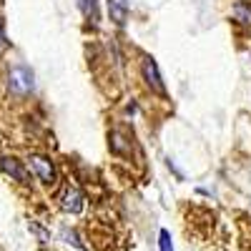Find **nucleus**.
I'll return each instance as SVG.
<instances>
[{"label":"nucleus","mask_w":251,"mask_h":251,"mask_svg":"<svg viewBox=\"0 0 251 251\" xmlns=\"http://www.w3.org/2000/svg\"><path fill=\"white\" fill-rule=\"evenodd\" d=\"M8 86H10V91L18 93V96L33 91V71L25 68V66H15V68L10 71V75H8Z\"/></svg>","instance_id":"nucleus-1"},{"label":"nucleus","mask_w":251,"mask_h":251,"mask_svg":"<svg viewBox=\"0 0 251 251\" xmlns=\"http://www.w3.org/2000/svg\"><path fill=\"white\" fill-rule=\"evenodd\" d=\"M30 161V169H33V174L43 181L46 186H53L55 183V178H58V174H55V166H53V161L50 158H46V156H30L28 158Z\"/></svg>","instance_id":"nucleus-2"},{"label":"nucleus","mask_w":251,"mask_h":251,"mask_svg":"<svg viewBox=\"0 0 251 251\" xmlns=\"http://www.w3.org/2000/svg\"><path fill=\"white\" fill-rule=\"evenodd\" d=\"M0 169H3V174H8L13 181H18V183H28L30 181L25 166L20 163L15 156H3V158H0Z\"/></svg>","instance_id":"nucleus-3"},{"label":"nucleus","mask_w":251,"mask_h":251,"mask_svg":"<svg viewBox=\"0 0 251 251\" xmlns=\"http://www.w3.org/2000/svg\"><path fill=\"white\" fill-rule=\"evenodd\" d=\"M143 80L149 83V88H153L156 93H163V80H161V73H158V66L153 58H143Z\"/></svg>","instance_id":"nucleus-4"},{"label":"nucleus","mask_w":251,"mask_h":251,"mask_svg":"<svg viewBox=\"0 0 251 251\" xmlns=\"http://www.w3.org/2000/svg\"><path fill=\"white\" fill-rule=\"evenodd\" d=\"M60 206H63V211H68V214H80L83 211V194L78 191V188L68 186L66 191H63Z\"/></svg>","instance_id":"nucleus-5"},{"label":"nucleus","mask_w":251,"mask_h":251,"mask_svg":"<svg viewBox=\"0 0 251 251\" xmlns=\"http://www.w3.org/2000/svg\"><path fill=\"white\" fill-rule=\"evenodd\" d=\"M108 10H111V18L116 23L123 25L126 18H128V0H108Z\"/></svg>","instance_id":"nucleus-6"},{"label":"nucleus","mask_w":251,"mask_h":251,"mask_svg":"<svg viewBox=\"0 0 251 251\" xmlns=\"http://www.w3.org/2000/svg\"><path fill=\"white\" fill-rule=\"evenodd\" d=\"M231 13H234V18L239 20L241 25H251V5H249V3H244V0H236L234 8H231Z\"/></svg>","instance_id":"nucleus-7"},{"label":"nucleus","mask_w":251,"mask_h":251,"mask_svg":"<svg viewBox=\"0 0 251 251\" xmlns=\"http://www.w3.org/2000/svg\"><path fill=\"white\" fill-rule=\"evenodd\" d=\"M108 138H111V149L116 153H128L131 151V143H126V138L121 136V131H113Z\"/></svg>","instance_id":"nucleus-8"},{"label":"nucleus","mask_w":251,"mask_h":251,"mask_svg":"<svg viewBox=\"0 0 251 251\" xmlns=\"http://www.w3.org/2000/svg\"><path fill=\"white\" fill-rule=\"evenodd\" d=\"M78 5H80L83 13H86V18H91L96 23V20H98V3H96V0H78Z\"/></svg>","instance_id":"nucleus-9"},{"label":"nucleus","mask_w":251,"mask_h":251,"mask_svg":"<svg viewBox=\"0 0 251 251\" xmlns=\"http://www.w3.org/2000/svg\"><path fill=\"white\" fill-rule=\"evenodd\" d=\"M60 239L66 241V244H73V246H78V249H83V241L78 239V234L73 231V228H60Z\"/></svg>","instance_id":"nucleus-10"},{"label":"nucleus","mask_w":251,"mask_h":251,"mask_svg":"<svg viewBox=\"0 0 251 251\" xmlns=\"http://www.w3.org/2000/svg\"><path fill=\"white\" fill-rule=\"evenodd\" d=\"M158 246H161V251H174L171 231H166V228H161V234H158Z\"/></svg>","instance_id":"nucleus-11"},{"label":"nucleus","mask_w":251,"mask_h":251,"mask_svg":"<svg viewBox=\"0 0 251 251\" xmlns=\"http://www.w3.org/2000/svg\"><path fill=\"white\" fill-rule=\"evenodd\" d=\"M0 46H5V30H3V18H0Z\"/></svg>","instance_id":"nucleus-12"}]
</instances>
